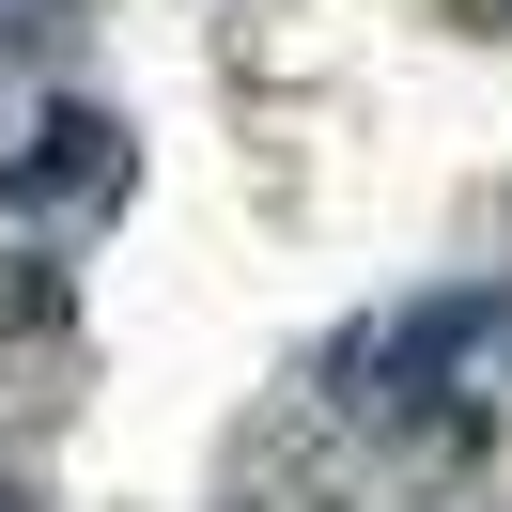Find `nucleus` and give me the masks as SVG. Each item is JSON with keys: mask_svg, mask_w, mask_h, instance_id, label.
Segmentation results:
<instances>
[{"mask_svg": "<svg viewBox=\"0 0 512 512\" xmlns=\"http://www.w3.org/2000/svg\"><path fill=\"white\" fill-rule=\"evenodd\" d=\"M125 187V125L109 109H47L32 156H16V202H109Z\"/></svg>", "mask_w": 512, "mask_h": 512, "instance_id": "nucleus-1", "label": "nucleus"}, {"mask_svg": "<svg viewBox=\"0 0 512 512\" xmlns=\"http://www.w3.org/2000/svg\"><path fill=\"white\" fill-rule=\"evenodd\" d=\"M0 512H32V497H0Z\"/></svg>", "mask_w": 512, "mask_h": 512, "instance_id": "nucleus-2", "label": "nucleus"}]
</instances>
